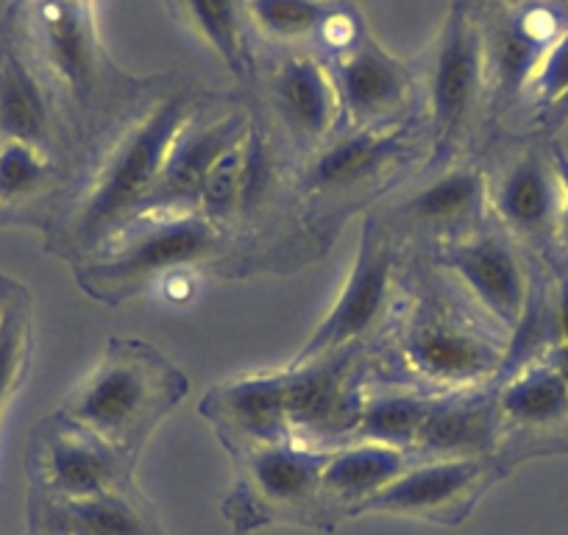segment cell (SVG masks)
Masks as SVG:
<instances>
[{
  "label": "cell",
  "mask_w": 568,
  "mask_h": 535,
  "mask_svg": "<svg viewBox=\"0 0 568 535\" xmlns=\"http://www.w3.org/2000/svg\"><path fill=\"white\" fill-rule=\"evenodd\" d=\"M199 103L195 92L176 90L120 118L87 151L79 176L48 212V254L62 256L73 268L134 221L160 176L173 138Z\"/></svg>",
  "instance_id": "1"
},
{
  "label": "cell",
  "mask_w": 568,
  "mask_h": 535,
  "mask_svg": "<svg viewBox=\"0 0 568 535\" xmlns=\"http://www.w3.org/2000/svg\"><path fill=\"white\" fill-rule=\"evenodd\" d=\"M371 371L429 393L494 387L510 357V337L468 304L438 268L409 262L390 324Z\"/></svg>",
  "instance_id": "2"
},
{
  "label": "cell",
  "mask_w": 568,
  "mask_h": 535,
  "mask_svg": "<svg viewBox=\"0 0 568 535\" xmlns=\"http://www.w3.org/2000/svg\"><path fill=\"white\" fill-rule=\"evenodd\" d=\"M190 382L154 343L112 337L79 385L64 396L57 418L136 461L156 424L176 411Z\"/></svg>",
  "instance_id": "3"
},
{
  "label": "cell",
  "mask_w": 568,
  "mask_h": 535,
  "mask_svg": "<svg viewBox=\"0 0 568 535\" xmlns=\"http://www.w3.org/2000/svg\"><path fill=\"white\" fill-rule=\"evenodd\" d=\"M14 31L51 90L59 123L64 114L73 138L87 140L90 151L112 129L106 114L123 95V75L98 40L95 0H26Z\"/></svg>",
  "instance_id": "4"
},
{
  "label": "cell",
  "mask_w": 568,
  "mask_h": 535,
  "mask_svg": "<svg viewBox=\"0 0 568 535\" xmlns=\"http://www.w3.org/2000/svg\"><path fill=\"white\" fill-rule=\"evenodd\" d=\"M429 138L424 123L407 120L393 129H341L307 160L293 165L298 223L304 234L326 249L332 243L329 221L341 226L352 201L396 190L404 173L426 171Z\"/></svg>",
  "instance_id": "5"
},
{
  "label": "cell",
  "mask_w": 568,
  "mask_h": 535,
  "mask_svg": "<svg viewBox=\"0 0 568 535\" xmlns=\"http://www.w3.org/2000/svg\"><path fill=\"white\" fill-rule=\"evenodd\" d=\"M229 254H234L229 234L199 212L145 215L125 223L106 245L73 265V274L87 296L118 307L165 276L229 260Z\"/></svg>",
  "instance_id": "6"
},
{
  "label": "cell",
  "mask_w": 568,
  "mask_h": 535,
  "mask_svg": "<svg viewBox=\"0 0 568 535\" xmlns=\"http://www.w3.org/2000/svg\"><path fill=\"white\" fill-rule=\"evenodd\" d=\"M407 268V245H402V240L371 206L363 215L357 254L343 280L341 293L291 365H307L315 360L365 352V346H374V335H382L396 313Z\"/></svg>",
  "instance_id": "7"
},
{
  "label": "cell",
  "mask_w": 568,
  "mask_h": 535,
  "mask_svg": "<svg viewBox=\"0 0 568 535\" xmlns=\"http://www.w3.org/2000/svg\"><path fill=\"white\" fill-rule=\"evenodd\" d=\"M485 103L488 73L483 31L466 3H460L446 18L424 75V129L429 138L426 171L460 160V149H466L474 120Z\"/></svg>",
  "instance_id": "8"
},
{
  "label": "cell",
  "mask_w": 568,
  "mask_h": 535,
  "mask_svg": "<svg viewBox=\"0 0 568 535\" xmlns=\"http://www.w3.org/2000/svg\"><path fill=\"white\" fill-rule=\"evenodd\" d=\"M429 265L468 299L474 310L513 341L535 291L538 260L494 221L460 240L429 249Z\"/></svg>",
  "instance_id": "9"
},
{
  "label": "cell",
  "mask_w": 568,
  "mask_h": 535,
  "mask_svg": "<svg viewBox=\"0 0 568 535\" xmlns=\"http://www.w3.org/2000/svg\"><path fill=\"white\" fill-rule=\"evenodd\" d=\"M424 173V179L398 190L390 204L374 210L402 245L438 249L490 221L485 162L460 157Z\"/></svg>",
  "instance_id": "10"
},
{
  "label": "cell",
  "mask_w": 568,
  "mask_h": 535,
  "mask_svg": "<svg viewBox=\"0 0 568 535\" xmlns=\"http://www.w3.org/2000/svg\"><path fill=\"white\" fill-rule=\"evenodd\" d=\"M549 143L524 140L485 165L490 221L532 256L557 251L562 188Z\"/></svg>",
  "instance_id": "11"
},
{
  "label": "cell",
  "mask_w": 568,
  "mask_h": 535,
  "mask_svg": "<svg viewBox=\"0 0 568 535\" xmlns=\"http://www.w3.org/2000/svg\"><path fill=\"white\" fill-rule=\"evenodd\" d=\"M501 472L546 452L568 450V385L555 365L532 360L507 371L494 385Z\"/></svg>",
  "instance_id": "12"
},
{
  "label": "cell",
  "mask_w": 568,
  "mask_h": 535,
  "mask_svg": "<svg viewBox=\"0 0 568 535\" xmlns=\"http://www.w3.org/2000/svg\"><path fill=\"white\" fill-rule=\"evenodd\" d=\"M265 87L271 129L293 162L307 160L343 129L332 64L315 53H284L267 73Z\"/></svg>",
  "instance_id": "13"
},
{
  "label": "cell",
  "mask_w": 568,
  "mask_h": 535,
  "mask_svg": "<svg viewBox=\"0 0 568 535\" xmlns=\"http://www.w3.org/2000/svg\"><path fill=\"white\" fill-rule=\"evenodd\" d=\"M568 29V3L518 0L479 23L488 73V103L507 109L527 95L535 70L546 51Z\"/></svg>",
  "instance_id": "14"
},
{
  "label": "cell",
  "mask_w": 568,
  "mask_h": 535,
  "mask_svg": "<svg viewBox=\"0 0 568 535\" xmlns=\"http://www.w3.org/2000/svg\"><path fill=\"white\" fill-rule=\"evenodd\" d=\"M254 112L240 107L212 109L199 103L184 120L179 134L168 149L149 199L142 201L136 218L145 215H182L195 212L201 184L210 176L215 162L248 134Z\"/></svg>",
  "instance_id": "15"
},
{
  "label": "cell",
  "mask_w": 568,
  "mask_h": 535,
  "mask_svg": "<svg viewBox=\"0 0 568 535\" xmlns=\"http://www.w3.org/2000/svg\"><path fill=\"white\" fill-rule=\"evenodd\" d=\"M505 477L494 457L457 461H413L363 513L424 518L435 524H460L479 496Z\"/></svg>",
  "instance_id": "16"
},
{
  "label": "cell",
  "mask_w": 568,
  "mask_h": 535,
  "mask_svg": "<svg viewBox=\"0 0 568 535\" xmlns=\"http://www.w3.org/2000/svg\"><path fill=\"white\" fill-rule=\"evenodd\" d=\"M343 129H393L413 120V70L387 53L374 37L363 34L332 57Z\"/></svg>",
  "instance_id": "17"
},
{
  "label": "cell",
  "mask_w": 568,
  "mask_h": 535,
  "mask_svg": "<svg viewBox=\"0 0 568 535\" xmlns=\"http://www.w3.org/2000/svg\"><path fill=\"white\" fill-rule=\"evenodd\" d=\"M237 461L243 494L254 511L278 516H324L321 511V474L332 450L282 441V444L229 450ZM313 522V518H310Z\"/></svg>",
  "instance_id": "18"
},
{
  "label": "cell",
  "mask_w": 568,
  "mask_h": 535,
  "mask_svg": "<svg viewBox=\"0 0 568 535\" xmlns=\"http://www.w3.org/2000/svg\"><path fill=\"white\" fill-rule=\"evenodd\" d=\"M287 369L234 376L210 387L199 413L215 427L226 450L291 441Z\"/></svg>",
  "instance_id": "19"
},
{
  "label": "cell",
  "mask_w": 568,
  "mask_h": 535,
  "mask_svg": "<svg viewBox=\"0 0 568 535\" xmlns=\"http://www.w3.org/2000/svg\"><path fill=\"white\" fill-rule=\"evenodd\" d=\"M40 435V474L62 502L112 494L129 477L131 463L112 446L53 416Z\"/></svg>",
  "instance_id": "20"
},
{
  "label": "cell",
  "mask_w": 568,
  "mask_h": 535,
  "mask_svg": "<svg viewBox=\"0 0 568 535\" xmlns=\"http://www.w3.org/2000/svg\"><path fill=\"white\" fill-rule=\"evenodd\" d=\"M59 112L18 31L0 37V143H26L57 157Z\"/></svg>",
  "instance_id": "21"
},
{
  "label": "cell",
  "mask_w": 568,
  "mask_h": 535,
  "mask_svg": "<svg viewBox=\"0 0 568 535\" xmlns=\"http://www.w3.org/2000/svg\"><path fill=\"white\" fill-rule=\"evenodd\" d=\"M499 424H496L494 387L438 393L429 407L413 461H457V457H496Z\"/></svg>",
  "instance_id": "22"
},
{
  "label": "cell",
  "mask_w": 568,
  "mask_h": 535,
  "mask_svg": "<svg viewBox=\"0 0 568 535\" xmlns=\"http://www.w3.org/2000/svg\"><path fill=\"white\" fill-rule=\"evenodd\" d=\"M409 463L413 457L396 446L368 444V441L337 446L321 474V511L357 516Z\"/></svg>",
  "instance_id": "23"
},
{
  "label": "cell",
  "mask_w": 568,
  "mask_h": 535,
  "mask_svg": "<svg viewBox=\"0 0 568 535\" xmlns=\"http://www.w3.org/2000/svg\"><path fill=\"white\" fill-rule=\"evenodd\" d=\"M248 26L278 46L324 40L332 57L352 46L363 29L341 0H245Z\"/></svg>",
  "instance_id": "24"
},
{
  "label": "cell",
  "mask_w": 568,
  "mask_h": 535,
  "mask_svg": "<svg viewBox=\"0 0 568 535\" xmlns=\"http://www.w3.org/2000/svg\"><path fill=\"white\" fill-rule=\"evenodd\" d=\"M435 396L438 393L407 385V382L385 380V376H376L371 371L363 387V402H359L352 441L396 446L413 457L415 441H418L420 427L429 416Z\"/></svg>",
  "instance_id": "25"
},
{
  "label": "cell",
  "mask_w": 568,
  "mask_h": 535,
  "mask_svg": "<svg viewBox=\"0 0 568 535\" xmlns=\"http://www.w3.org/2000/svg\"><path fill=\"white\" fill-rule=\"evenodd\" d=\"M173 12L240 81L254 73L245 0H171Z\"/></svg>",
  "instance_id": "26"
},
{
  "label": "cell",
  "mask_w": 568,
  "mask_h": 535,
  "mask_svg": "<svg viewBox=\"0 0 568 535\" xmlns=\"http://www.w3.org/2000/svg\"><path fill=\"white\" fill-rule=\"evenodd\" d=\"M59 176V157L26 143H0V221L48 199Z\"/></svg>",
  "instance_id": "27"
},
{
  "label": "cell",
  "mask_w": 568,
  "mask_h": 535,
  "mask_svg": "<svg viewBox=\"0 0 568 535\" xmlns=\"http://www.w3.org/2000/svg\"><path fill=\"white\" fill-rule=\"evenodd\" d=\"M64 524L73 535H154V527L120 491L92 499L62 502Z\"/></svg>",
  "instance_id": "28"
},
{
  "label": "cell",
  "mask_w": 568,
  "mask_h": 535,
  "mask_svg": "<svg viewBox=\"0 0 568 535\" xmlns=\"http://www.w3.org/2000/svg\"><path fill=\"white\" fill-rule=\"evenodd\" d=\"M31 357V299L26 287L9 304L0 321V418L9 398L18 393Z\"/></svg>",
  "instance_id": "29"
},
{
  "label": "cell",
  "mask_w": 568,
  "mask_h": 535,
  "mask_svg": "<svg viewBox=\"0 0 568 535\" xmlns=\"http://www.w3.org/2000/svg\"><path fill=\"white\" fill-rule=\"evenodd\" d=\"M568 90V29L562 31L560 40L546 51L544 62L535 70L532 81L527 87V95L538 112L557 101Z\"/></svg>",
  "instance_id": "30"
},
{
  "label": "cell",
  "mask_w": 568,
  "mask_h": 535,
  "mask_svg": "<svg viewBox=\"0 0 568 535\" xmlns=\"http://www.w3.org/2000/svg\"><path fill=\"white\" fill-rule=\"evenodd\" d=\"M551 162H555L557 179L562 188V204H560V221H557V251L568 254V151L562 149L557 140L549 143Z\"/></svg>",
  "instance_id": "31"
},
{
  "label": "cell",
  "mask_w": 568,
  "mask_h": 535,
  "mask_svg": "<svg viewBox=\"0 0 568 535\" xmlns=\"http://www.w3.org/2000/svg\"><path fill=\"white\" fill-rule=\"evenodd\" d=\"M538 125L549 140L555 138L562 125H568V90L562 92L551 107H546L544 112H538Z\"/></svg>",
  "instance_id": "32"
},
{
  "label": "cell",
  "mask_w": 568,
  "mask_h": 535,
  "mask_svg": "<svg viewBox=\"0 0 568 535\" xmlns=\"http://www.w3.org/2000/svg\"><path fill=\"white\" fill-rule=\"evenodd\" d=\"M540 360H546V363H549V365H555L557 374H560L562 380H566V385H568V343H560V346H551L549 352H546Z\"/></svg>",
  "instance_id": "33"
},
{
  "label": "cell",
  "mask_w": 568,
  "mask_h": 535,
  "mask_svg": "<svg viewBox=\"0 0 568 535\" xmlns=\"http://www.w3.org/2000/svg\"><path fill=\"white\" fill-rule=\"evenodd\" d=\"M18 291H20V285H14V282H9L0 276V321H3V315H7L9 304H12V299L18 296Z\"/></svg>",
  "instance_id": "34"
},
{
  "label": "cell",
  "mask_w": 568,
  "mask_h": 535,
  "mask_svg": "<svg viewBox=\"0 0 568 535\" xmlns=\"http://www.w3.org/2000/svg\"><path fill=\"white\" fill-rule=\"evenodd\" d=\"M566 260H568V254H566Z\"/></svg>",
  "instance_id": "35"
},
{
  "label": "cell",
  "mask_w": 568,
  "mask_h": 535,
  "mask_svg": "<svg viewBox=\"0 0 568 535\" xmlns=\"http://www.w3.org/2000/svg\"><path fill=\"white\" fill-rule=\"evenodd\" d=\"M566 3H568V0H566Z\"/></svg>",
  "instance_id": "36"
}]
</instances>
